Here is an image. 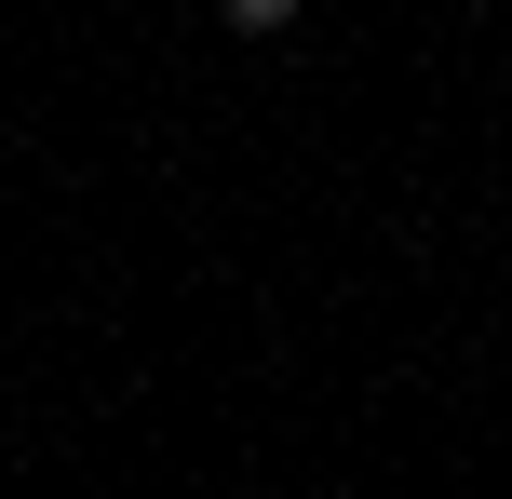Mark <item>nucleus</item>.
Listing matches in <instances>:
<instances>
[{
  "label": "nucleus",
  "mask_w": 512,
  "mask_h": 499,
  "mask_svg": "<svg viewBox=\"0 0 512 499\" xmlns=\"http://www.w3.org/2000/svg\"><path fill=\"white\" fill-rule=\"evenodd\" d=\"M230 27H297V0H230Z\"/></svg>",
  "instance_id": "obj_1"
}]
</instances>
